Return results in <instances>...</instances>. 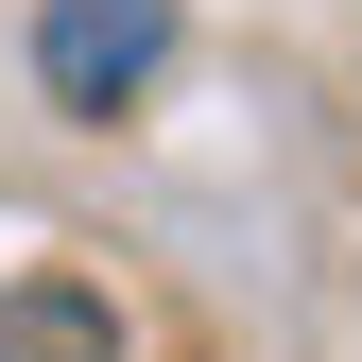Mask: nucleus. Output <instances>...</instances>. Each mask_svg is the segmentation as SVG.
Returning a JSON list of instances; mask_svg holds the SVG:
<instances>
[{"label":"nucleus","instance_id":"1","mask_svg":"<svg viewBox=\"0 0 362 362\" xmlns=\"http://www.w3.org/2000/svg\"><path fill=\"white\" fill-rule=\"evenodd\" d=\"M156 69H173V0H52V18H35V86H52L69 121H121Z\"/></svg>","mask_w":362,"mask_h":362},{"label":"nucleus","instance_id":"2","mask_svg":"<svg viewBox=\"0 0 362 362\" xmlns=\"http://www.w3.org/2000/svg\"><path fill=\"white\" fill-rule=\"evenodd\" d=\"M0 362H121V310L86 276H18L0 293Z\"/></svg>","mask_w":362,"mask_h":362}]
</instances>
